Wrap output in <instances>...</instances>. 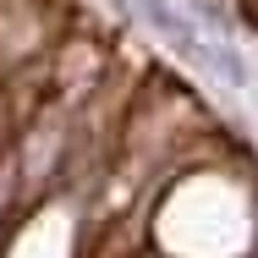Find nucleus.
Instances as JSON below:
<instances>
[{
    "label": "nucleus",
    "instance_id": "1",
    "mask_svg": "<svg viewBox=\"0 0 258 258\" xmlns=\"http://www.w3.org/2000/svg\"><path fill=\"white\" fill-rule=\"evenodd\" d=\"M132 11L154 28L159 39L170 44V50L181 55V60H192L198 72H209V77H220L225 88H247V60L236 55V44L231 39H220V33H204L187 11H176L170 0H132Z\"/></svg>",
    "mask_w": 258,
    "mask_h": 258
}]
</instances>
